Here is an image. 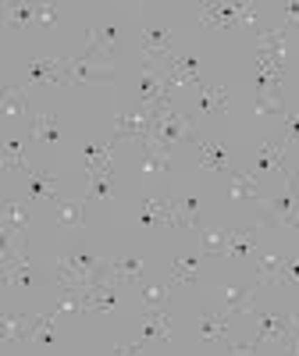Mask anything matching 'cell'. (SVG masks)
<instances>
[{"label": "cell", "mask_w": 299, "mask_h": 356, "mask_svg": "<svg viewBox=\"0 0 299 356\" xmlns=\"http://www.w3.org/2000/svg\"><path fill=\"white\" fill-rule=\"evenodd\" d=\"M114 79V68L111 65H100L93 57H86L82 50L65 57V68H61V86H89V82H111Z\"/></svg>", "instance_id": "cell-1"}, {"label": "cell", "mask_w": 299, "mask_h": 356, "mask_svg": "<svg viewBox=\"0 0 299 356\" xmlns=\"http://www.w3.org/2000/svg\"><path fill=\"white\" fill-rule=\"evenodd\" d=\"M143 54H146V65L154 61H171V33L164 22H146L143 25Z\"/></svg>", "instance_id": "cell-2"}, {"label": "cell", "mask_w": 299, "mask_h": 356, "mask_svg": "<svg viewBox=\"0 0 299 356\" xmlns=\"http://www.w3.org/2000/svg\"><path fill=\"white\" fill-rule=\"evenodd\" d=\"M114 143H97V139H82L79 143V150H82V161H86V171L89 178L93 175H111V157H114Z\"/></svg>", "instance_id": "cell-3"}, {"label": "cell", "mask_w": 299, "mask_h": 356, "mask_svg": "<svg viewBox=\"0 0 299 356\" xmlns=\"http://www.w3.org/2000/svg\"><path fill=\"white\" fill-rule=\"evenodd\" d=\"M65 68V57H25L18 65L25 82H57Z\"/></svg>", "instance_id": "cell-4"}, {"label": "cell", "mask_w": 299, "mask_h": 356, "mask_svg": "<svg viewBox=\"0 0 299 356\" xmlns=\"http://www.w3.org/2000/svg\"><path fill=\"white\" fill-rule=\"evenodd\" d=\"M25 193L33 203H61L57 200V178L43 168H33L25 175Z\"/></svg>", "instance_id": "cell-5"}, {"label": "cell", "mask_w": 299, "mask_h": 356, "mask_svg": "<svg viewBox=\"0 0 299 356\" xmlns=\"http://www.w3.org/2000/svg\"><path fill=\"white\" fill-rule=\"evenodd\" d=\"M203 11V25L207 29H239V15H243V4H228V0H218V4H200Z\"/></svg>", "instance_id": "cell-6"}, {"label": "cell", "mask_w": 299, "mask_h": 356, "mask_svg": "<svg viewBox=\"0 0 299 356\" xmlns=\"http://www.w3.org/2000/svg\"><path fill=\"white\" fill-rule=\"evenodd\" d=\"M29 136H33L40 146H57L61 143V125H57V118L47 114V111H36V114H29Z\"/></svg>", "instance_id": "cell-7"}, {"label": "cell", "mask_w": 299, "mask_h": 356, "mask_svg": "<svg viewBox=\"0 0 299 356\" xmlns=\"http://www.w3.org/2000/svg\"><path fill=\"white\" fill-rule=\"evenodd\" d=\"M289 335H292V324H289V317H282V314H260V321H257V346L260 342H289Z\"/></svg>", "instance_id": "cell-8"}, {"label": "cell", "mask_w": 299, "mask_h": 356, "mask_svg": "<svg viewBox=\"0 0 299 356\" xmlns=\"http://www.w3.org/2000/svg\"><path fill=\"white\" fill-rule=\"evenodd\" d=\"M196 154H200L203 171H228V146L221 139H200Z\"/></svg>", "instance_id": "cell-9"}, {"label": "cell", "mask_w": 299, "mask_h": 356, "mask_svg": "<svg viewBox=\"0 0 299 356\" xmlns=\"http://www.w3.org/2000/svg\"><path fill=\"white\" fill-rule=\"evenodd\" d=\"M136 218H139L143 228H168V203H157V200L143 196L136 203Z\"/></svg>", "instance_id": "cell-10"}, {"label": "cell", "mask_w": 299, "mask_h": 356, "mask_svg": "<svg viewBox=\"0 0 299 356\" xmlns=\"http://www.w3.org/2000/svg\"><path fill=\"white\" fill-rule=\"evenodd\" d=\"M196 107H200L203 114H225V107H228V89L207 82L203 89H196Z\"/></svg>", "instance_id": "cell-11"}, {"label": "cell", "mask_w": 299, "mask_h": 356, "mask_svg": "<svg viewBox=\"0 0 299 356\" xmlns=\"http://www.w3.org/2000/svg\"><path fill=\"white\" fill-rule=\"evenodd\" d=\"M146 339H161V342L171 339V321L164 310H143V339L139 342H146Z\"/></svg>", "instance_id": "cell-12"}, {"label": "cell", "mask_w": 299, "mask_h": 356, "mask_svg": "<svg viewBox=\"0 0 299 356\" xmlns=\"http://www.w3.org/2000/svg\"><path fill=\"white\" fill-rule=\"evenodd\" d=\"M114 278L118 282H129V285H143L146 282V260H139V257H122V260H114Z\"/></svg>", "instance_id": "cell-13"}, {"label": "cell", "mask_w": 299, "mask_h": 356, "mask_svg": "<svg viewBox=\"0 0 299 356\" xmlns=\"http://www.w3.org/2000/svg\"><path fill=\"white\" fill-rule=\"evenodd\" d=\"M232 332V317L228 314H200V339L203 342H218Z\"/></svg>", "instance_id": "cell-14"}, {"label": "cell", "mask_w": 299, "mask_h": 356, "mask_svg": "<svg viewBox=\"0 0 299 356\" xmlns=\"http://www.w3.org/2000/svg\"><path fill=\"white\" fill-rule=\"evenodd\" d=\"M4 171H8V175H29V171H33V164H29L22 143H18L15 136L4 139Z\"/></svg>", "instance_id": "cell-15"}, {"label": "cell", "mask_w": 299, "mask_h": 356, "mask_svg": "<svg viewBox=\"0 0 299 356\" xmlns=\"http://www.w3.org/2000/svg\"><path fill=\"white\" fill-rule=\"evenodd\" d=\"M282 164H285V146L282 143H264L260 150H257V171H264V175H278L282 171Z\"/></svg>", "instance_id": "cell-16"}, {"label": "cell", "mask_w": 299, "mask_h": 356, "mask_svg": "<svg viewBox=\"0 0 299 356\" xmlns=\"http://www.w3.org/2000/svg\"><path fill=\"white\" fill-rule=\"evenodd\" d=\"M257 235H260V228L253 225V228H232V239H228V257H235V260H243V257H250V250L257 246Z\"/></svg>", "instance_id": "cell-17"}, {"label": "cell", "mask_w": 299, "mask_h": 356, "mask_svg": "<svg viewBox=\"0 0 299 356\" xmlns=\"http://www.w3.org/2000/svg\"><path fill=\"white\" fill-rule=\"evenodd\" d=\"M200 278V257L196 253H189V257H178L175 260V267H171V285H193Z\"/></svg>", "instance_id": "cell-18"}, {"label": "cell", "mask_w": 299, "mask_h": 356, "mask_svg": "<svg viewBox=\"0 0 299 356\" xmlns=\"http://www.w3.org/2000/svg\"><path fill=\"white\" fill-rule=\"evenodd\" d=\"M260 186H257V178L253 175H246V171H232V200H239V203H260Z\"/></svg>", "instance_id": "cell-19"}, {"label": "cell", "mask_w": 299, "mask_h": 356, "mask_svg": "<svg viewBox=\"0 0 299 356\" xmlns=\"http://www.w3.org/2000/svg\"><path fill=\"white\" fill-rule=\"evenodd\" d=\"M54 317L57 310H47V314H33V324H29V339L40 342V346H54Z\"/></svg>", "instance_id": "cell-20"}, {"label": "cell", "mask_w": 299, "mask_h": 356, "mask_svg": "<svg viewBox=\"0 0 299 356\" xmlns=\"http://www.w3.org/2000/svg\"><path fill=\"white\" fill-rule=\"evenodd\" d=\"M57 225L61 228H82L86 225V203L82 200H61L57 203Z\"/></svg>", "instance_id": "cell-21"}, {"label": "cell", "mask_w": 299, "mask_h": 356, "mask_svg": "<svg viewBox=\"0 0 299 356\" xmlns=\"http://www.w3.org/2000/svg\"><path fill=\"white\" fill-rule=\"evenodd\" d=\"M289 260H292V257H285V253L264 257L260 267H257V282H260V285H267V282H282V271L289 267Z\"/></svg>", "instance_id": "cell-22"}, {"label": "cell", "mask_w": 299, "mask_h": 356, "mask_svg": "<svg viewBox=\"0 0 299 356\" xmlns=\"http://www.w3.org/2000/svg\"><path fill=\"white\" fill-rule=\"evenodd\" d=\"M29 324H33V314H11L4 310V342H22L29 339Z\"/></svg>", "instance_id": "cell-23"}, {"label": "cell", "mask_w": 299, "mask_h": 356, "mask_svg": "<svg viewBox=\"0 0 299 356\" xmlns=\"http://www.w3.org/2000/svg\"><path fill=\"white\" fill-rule=\"evenodd\" d=\"M250 300H253V289L228 285V289H225V314H228V317H235V314H250Z\"/></svg>", "instance_id": "cell-24"}, {"label": "cell", "mask_w": 299, "mask_h": 356, "mask_svg": "<svg viewBox=\"0 0 299 356\" xmlns=\"http://www.w3.org/2000/svg\"><path fill=\"white\" fill-rule=\"evenodd\" d=\"M146 175H164L171 168V146H157V143H146Z\"/></svg>", "instance_id": "cell-25"}, {"label": "cell", "mask_w": 299, "mask_h": 356, "mask_svg": "<svg viewBox=\"0 0 299 356\" xmlns=\"http://www.w3.org/2000/svg\"><path fill=\"white\" fill-rule=\"evenodd\" d=\"M25 225H29V214L18 200H8L4 203V232H15V235H25Z\"/></svg>", "instance_id": "cell-26"}, {"label": "cell", "mask_w": 299, "mask_h": 356, "mask_svg": "<svg viewBox=\"0 0 299 356\" xmlns=\"http://www.w3.org/2000/svg\"><path fill=\"white\" fill-rule=\"evenodd\" d=\"M36 11H40V4H4L8 29H25L29 22H36Z\"/></svg>", "instance_id": "cell-27"}, {"label": "cell", "mask_w": 299, "mask_h": 356, "mask_svg": "<svg viewBox=\"0 0 299 356\" xmlns=\"http://www.w3.org/2000/svg\"><path fill=\"white\" fill-rule=\"evenodd\" d=\"M178 207H182V218H186V228H196L203 218H207V207L196 193H186L182 200H178Z\"/></svg>", "instance_id": "cell-28"}, {"label": "cell", "mask_w": 299, "mask_h": 356, "mask_svg": "<svg viewBox=\"0 0 299 356\" xmlns=\"http://www.w3.org/2000/svg\"><path fill=\"white\" fill-rule=\"evenodd\" d=\"M139 300L146 310H164L168 307V289L164 285H154V282H143L139 285Z\"/></svg>", "instance_id": "cell-29"}, {"label": "cell", "mask_w": 299, "mask_h": 356, "mask_svg": "<svg viewBox=\"0 0 299 356\" xmlns=\"http://www.w3.org/2000/svg\"><path fill=\"white\" fill-rule=\"evenodd\" d=\"M4 114L8 118H25L29 114V100H25V89L22 86H8L4 89Z\"/></svg>", "instance_id": "cell-30"}, {"label": "cell", "mask_w": 299, "mask_h": 356, "mask_svg": "<svg viewBox=\"0 0 299 356\" xmlns=\"http://www.w3.org/2000/svg\"><path fill=\"white\" fill-rule=\"evenodd\" d=\"M253 100H257V114H260V118H285V104H282L278 89H271V93H260V97H253Z\"/></svg>", "instance_id": "cell-31"}, {"label": "cell", "mask_w": 299, "mask_h": 356, "mask_svg": "<svg viewBox=\"0 0 299 356\" xmlns=\"http://www.w3.org/2000/svg\"><path fill=\"white\" fill-rule=\"evenodd\" d=\"M228 239H232V228H211V232H203L200 250L203 253H225L228 250Z\"/></svg>", "instance_id": "cell-32"}, {"label": "cell", "mask_w": 299, "mask_h": 356, "mask_svg": "<svg viewBox=\"0 0 299 356\" xmlns=\"http://www.w3.org/2000/svg\"><path fill=\"white\" fill-rule=\"evenodd\" d=\"M114 178L111 175H93V178H89V196H93V200H111L114 193Z\"/></svg>", "instance_id": "cell-33"}, {"label": "cell", "mask_w": 299, "mask_h": 356, "mask_svg": "<svg viewBox=\"0 0 299 356\" xmlns=\"http://www.w3.org/2000/svg\"><path fill=\"white\" fill-rule=\"evenodd\" d=\"M57 11H61L57 4H40V11H36V25H40V29H54V25H57Z\"/></svg>", "instance_id": "cell-34"}, {"label": "cell", "mask_w": 299, "mask_h": 356, "mask_svg": "<svg viewBox=\"0 0 299 356\" xmlns=\"http://www.w3.org/2000/svg\"><path fill=\"white\" fill-rule=\"evenodd\" d=\"M228 356H257V342H232Z\"/></svg>", "instance_id": "cell-35"}, {"label": "cell", "mask_w": 299, "mask_h": 356, "mask_svg": "<svg viewBox=\"0 0 299 356\" xmlns=\"http://www.w3.org/2000/svg\"><path fill=\"white\" fill-rule=\"evenodd\" d=\"M282 11H285V25L292 29V25H299V4L292 0V4H282Z\"/></svg>", "instance_id": "cell-36"}, {"label": "cell", "mask_w": 299, "mask_h": 356, "mask_svg": "<svg viewBox=\"0 0 299 356\" xmlns=\"http://www.w3.org/2000/svg\"><path fill=\"white\" fill-rule=\"evenodd\" d=\"M282 282H299V257L289 260V267L282 271Z\"/></svg>", "instance_id": "cell-37"}, {"label": "cell", "mask_w": 299, "mask_h": 356, "mask_svg": "<svg viewBox=\"0 0 299 356\" xmlns=\"http://www.w3.org/2000/svg\"><path fill=\"white\" fill-rule=\"evenodd\" d=\"M114 356H143V342H132V346H118Z\"/></svg>", "instance_id": "cell-38"}, {"label": "cell", "mask_w": 299, "mask_h": 356, "mask_svg": "<svg viewBox=\"0 0 299 356\" xmlns=\"http://www.w3.org/2000/svg\"><path fill=\"white\" fill-rule=\"evenodd\" d=\"M285 136H289V143H296V139H299V114H292L289 122H285Z\"/></svg>", "instance_id": "cell-39"}, {"label": "cell", "mask_w": 299, "mask_h": 356, "mask_svg": "<svg viewBox=\"0 0 299 356\" xmlns=\"http://www.w3.org/2000/svg\"><path fill=\"white\" fill-rule=\"evenodd\" d=\"M289 193H292V196H296V203H299V171L289 178Z\"/></svg>", "instance_id": "cell-40"}, {"label": "cell", "mask_w": 299, "mask_h": 356, "mask_svg": "<svg viewBox=\"0 0 299 356\" xmlns=\"http://www.w3.org/2000/svg\"><path fill=\"white\" fill-rule=\"evenodd\" d=\"M289 324H292V335L289 339H299V314H289Z\"/></svg>", "instance_id": "cell-41"}]
</instances>
